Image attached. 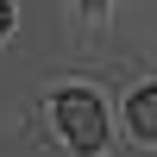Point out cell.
<instances>
[{
  "label": "cell",
  "instance_id": "obj_1",
  "mask_svg": "<svg viewBox=\"0 0 157 157\" xmlns=\"http://www.w3.org/2000/svg\"><path fill=\"white\" fill-rule=\"evenodd\" d=\"M57 126L75 151H101L107 145V107H101L88 88H63L57 94Z\"/></svg>",
  "mask_w": 157,
  "mask_h": 157
},
{
  "label": "cell",
  "instance_id": "obj_2",
  "mask_svg": "<svg viewBox=\"0 0 157 157\" xmlns=\"http://www.w3.org/2000/svg\"><path fill=\"white\" fill-rule=\"evenodd\" d=\"M132 132L138 138H157V88H138L132 94Z\"/></svg>",
  "mask_w": 157,
  "mask_h": 157
},
{
  "label": "cell",
  "instance_id": "obj_3",
  "mask_svg": "<svg viewBox=\"0 0 157 157\" xmlns=\"http://www.w3.org/2000/svg\"><path fill=\"white\" fill-rule=\"evenodd\" d=\"M6 25H13V6H6V0H0V38H6Z\"/></svg>",
  "mask_w": 157,
  "mask_h": 157
},
{
  "label": "cell",
  "instance_id": "obj_4",
  "mask_svg": "<svg viewBox=\"0 0 157 157\" xmlns=\"http://www.w3.org/2000/svg\"><path fill=\"white\" fill-rule=\"evenodd\" d=\"M75 6H88V13H94V6H107V0H75Z\"/></svg>",
  "mask_w": 157,
  "mask_h": 157
}]
</instances>
